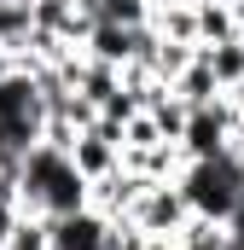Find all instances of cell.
Listing matches in <instances>:
<instances>
[{
  "instance_id": "6da1fadb",
  "label": "cell",
  "mask_w": 244,
  "mask_h": 250,
  "mask_svg": "<svg viewBox=\"0 0 244 250\" xmlns=\"http://www.w3.org/2000/svg\"><path fill=\"white\" fill-rule=\"evenodd\" d=\"M18 204L35 209V215H47V221H59V215H76V209L93 204V181L76 169L70 146L41 140V146L18 163Z\"/></svg>"
},
{
  "instance_id": "7a4b0ae2",
  "label": "cell",
  "mask_w": 244,
  "mask_h": 250,
  "mask_svg": "<svg viewBox=\"0 0 244 250\" xmlns=\"http://www.w3.org/2000/svg\"><path fill=\"white\" fill-rule=\"evenodd\" d=\"M175 187L186 192V209H192V221L227 227V215L239 209V198H244V163H239V151L192 157V163H181Z\"/></svg>"
},
{
  "instance_id": "3957f363",
  "label": "cell",
  "mask_w": 244,
  "mask_h": 250,
  "mask_svg": "<svg viewBox=\"0 0 244 250\" xmlns=\"http://www.w3.org/2000/svg\"><path fill=\"white\" fill-rule=\"evenodd\" d=\"M128 221L145 233V239H169V245H181L186 227H192V209H186V192L175 181H145V192L134 198V209H128Z\"/></svg>"
},
{
  "instance_id": "277c9868",
  "label": "cell",
  "mask_w": 244,
  "mask_h": 250,
  "mask_svg": "<svg viewBox=\"0 0 244 250\" xmlns=\"http://www.w3.org/2000/svg\"><path fill=\"white\" fill-rule=\"evenodd\" d=\"M111 221H117V215H105L99 204H87V209H76V215H59V221H53V250H105Z\"/></svg>"
},
{
  "instance_id": "5b68a950",
  "label": "cell",
  "mask_w": 244,
  "mask_h": 250,
  "mask_svg": "<svg viewBox=\"0 0 244 250\" xmlns=\"http://www.w3.org/2000/svg\"><path fill=\"white\" fill-rule=\"evenodd\" d=\"M41 0H0V53L6 59H29L35 35H41Z\"/></svg>"
},
{
  "instance_id": "8992f818",
  "label": "cell",
  "mask_w": 244,
  "mask_h": 250,
  "mask_svg": "<svg viewBox=\"0 0 244 250\" xmlns=\"http://www.w3.org/2000/svg\"><path fill=\"white\" fill-rule=\"evenodd\" d=\"M203 59H209V70H215L221 93H233V99L244 105V35H233V41H215V47H203Z\"/></svg>"
},
{
  "instance_id": "52a82bcc",
  "label": "cell",
  "mask_w": 244,
  "mask_h": 250,
  "mask_svg": "<svg viewBox=\"0 0 244 250\" xmlns=\"http://www.w3.org/2000/svg\"><path fill=\"white\" fill-rule=\"evenodd\" d=\"M169 87L181 93L186 105H215V99H221V82H215V70H209V59H203V47L186 59V70L169 82Z\"/></svg>"
},
{
  "instance_id": "ba28073f",
  "label": "cell",
  "mask_w": 244,
  "mask_h": 250,
  "mask_svg": "<svg viewBox=\"0 0 244 250\" xmlns=\"http://www.w3.org/2000/svg\"><path fill=\"white\" fill-rule=\"evenodd\" d=\"M6 250H53V221L35 215V209H23L18 227L6 233Z\"/></svg>"
}]
</instances>
